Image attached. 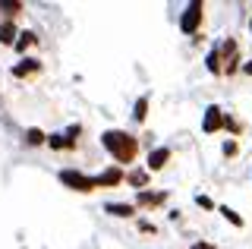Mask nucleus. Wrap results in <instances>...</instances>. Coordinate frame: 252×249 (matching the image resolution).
<instances>
[{"label":"nucleus","mask_w":252,"mask_h":249,"mask_svg":"<svg viewBox=\"0 0 252 249\" xmlns=\"http://www.w3.org/2000/svg\"><path fill=\"white\" fill-rule=\"evenodd\" d=\"M22 142H26L29 149H41V145H47V133L41 126H29L26 133H22Z\"/></svg>","instance_id":"obj_16"},{"label":"nucleus","mask_w":252,"mask_h":249,"mask_svg":"<svg viewBox=\"0 0 252 249\" xmlns=\"http://www.w3.org/2000/svg\"><path fill=\"white\" fill-rule=\"evenodd\" d=\"M101 212L110 215V218H123V221H129V218H136L139 208L132 205V202H104V205H101Z\"/></svg>","instance_id":"obj_11"},{"label":"nucleus","mask_w":252,"mask_h":249,"mask_svg":"<svg viewBox=\"0 0 252 249\" xmlns=\"http://www.w3.org/2000/svg\"><path fill=\"white\" fill-rule=\"evenodd\" d=\"M57 180L66 186L69 192H79V196H89V192H94V177H89L85 170H79V167H63V170H57Z\"/></svg>","instance_id":"obj_4"},{"label":"nucleus","mask_w":252,"mask_h":249,"mask_svg":"<svg viewBox=\"0 0 252 249\" xmlns=\"http://www.w3.org/2000/svg\"><path fill=\"white\" fill-rule=\"evenodd\" d=\"M101 149L110 155V161H114L117 167L129 170L132 164H136L139 152H142V139L132 136V133H126V129L110 126V129H104V133H101Z\"/></svg>","instance_id":"obj_1"},{"label":"nucleus","mask_w":252,"mask_h":249,"mask_svg":"<svg viewBox=\"0 0 252 249\" xmlns=\"http://www.w3.org/2000/svg\"><path fill=\"white\" fill-rule=\"evenodd\" d=\"M205 69H208L211 76H224V63H220V51H218V44L211 48L208 54H205Z\"/></svg>","instance_id":"obj_18"},{"label":"nucleus","mask_w":252,"mask_h":249,"mask_svg":"<svg viewBox=\"0 0 252 249\" xmlns=\"http://www.w3.org/2000/svg\"><path fill=\"white\" fill-rule=\"evenodd\" d=\"M136 227H139V233H152V237H158V224H155V221H148V218H139Z\"/></svg>","instance_id":"obj_22"},{"label":"nucleus","mask_w":252,"mask_h":249,"mask_svg":"<svg viewBox=\"0 0 252 249\" xmlns=\"http://www.w3.org/2000/svg\"><path fill=\"white\" fill-rule=\"evenodd\" d=\"M47 149L51 152H76V145L69 142L63 133H47Z\"/></svg>","instance_id":"obj_17"},{"label":"nucleus","mask_w":252,"mask_h":249,"mask_svg":"<svg viewBox=\"0 0 252 249\" xmlns=\"http://www.w3.org/2000/svg\"><path fill=\"white\" fill-rule=\"evenodd\" d=\"M38 41H41V38L32 32V29H22L19 38H16V44H13V51L19 54V57H29V51H35V48H38Z\"/></svg>","instance_id":"obj_12"},{"label":"nucleus","mask_w":252,"mask_h":249,"mask_svg":"<svg viewBox=\"0 0 252 249\" xmlns=\"http://www.w3.org/2000/svg\"><path fill=\"white\" fill-rule=\"evenodd\" d=\"M218 212H220V218H224L227 224H233L236 230H243V227H246V218L236 212V208H230V205H218Z\"/></svg>","instance_id":"obj_19"},{"label":"nucleus","mask_w":252,"mask_h":249,"mask_svg":"<svg viewBox=\"0 0 252 249\" xmlns=\"http://www.w3.org/2000/svg\"><path fill=\"white\" fill-rule=\"evenodd\" d=\"M26 13V3H19V0H0V16L6 22H16Z\"/></svg>","instance_id":"obj_14"},{"label":"nucleus","mask_w":252,"mask_h":249,"mask_svg":"<svg viewBox=\"0 0 252 249\" xmlns=\"http://www.w3.org/2000/svg\"><path fill=\"white\" fill-rule=\"evenodd\" d=\"M123 180H126V170L117 164H107L101 167V174H94V189H117V186H123Z\"/></svg>","instance_id":"obj_6"},{"label":"nucleus","mask_w":252,"mask_h":249,"mask_svg":"<svg viewBox=\"0 0 252 249\" xmlns=\"http://www.w3.org/2000/svg\"><path fill=\"white\" fill-rule=\"evenodd\" d=\"M243 129H246V123L240 120V117H233V114H224V133L236 139V136H243Z\"/></svg>","instance_id":"obj_20"},{"label":"nucleus","mask_w":252,"mask_h":249,"mask_svg":"<svg viewBox=\"0 0 252 249\" xmlns=\"http://www.w3.org/2000/svg\"><path fill=\"white\" fill-rule=\"evenodd\" d=\"M19 22H6V19H0V44L3 48H13L16 44V38H19Z\"/></svg>","instance_id":"obj_13"},{"label":"nucleus","mask_w":252,"mask_h":249,"mask_svg":"<svg viewBox=\"0 0 252 249\" xmlns=\"http://www.w3.org/2000/svg\"><path fill=\"white\" fill-rule=\"evenodd\" d=\"M220 155H224L227 161H233L236 155H240V142H236V139H224V145H220Z\"/></svg>","instance_id":"obj_21"},{"label":"nucleus","mask_w":252,"mask_h":249,"mask_svg":"<svg viewBox=\"0 0 252 249\" xmlns=\"http://www.w3.org/2000/svg\"><path fill=\"white\" fill-rule=\"evenodd\" d=\"M126 186H132L136 192H142V189H152V174H148L145 167H129L126 170V180H123Z\"/></svg>","instance_id":"obj_10"},{"label":"nucleus","mask_w":252,"mask_h":249,"mask_svg":"<svg viewBox=\"0 0 252 249\" xmlns=\"http://www.w3.org/2000/svg\"><path fill=\"white\" fill-rule=\"evenodd\" d=\"M224 107L220 104H208L202 111V133L205 136H215V133H220V129H224Z\"/></svg>","instance_id":"obj_8"},{"label":"nucleus","mask_w":252,"mask_h":249,"mask_svg":"<svg viewBox=\"0 0 252 249\" xmlns=\"http://www.w3.org/2000/svg\"><path fill=\"white\" fill-rule=\"evenodd\" d=\"M195 205H199V208H205V212H218L215 199H211V196H205V192H199V196H195Z\"/></svg>","instance_id":"obj_23"},{"label":"nucleus","mask_w":252,"mask_h":249,"mask_svg":"<svg viewBox=\"0 0 252 249\" xmlns=\"http://www.w3.org/2000/svg\"><path fill=\"white\" fill-rule=\"evenodd\" d=\"M63 136H66L73 145H79V136H82V123H73V126H66V129H63Z\"/></svg>","instance_id":"obj_24"},{"label":"nucleus","mask_w":252,"mask_h":249,"mask_svg":"<svg viewBox=\"0 0 252 249\" xmlns=\"http://www.w3.org/2000/svg\"><path fill=\"white\" fill-rule=\"evenodd\" d=\"M249 32H252V19H249Z\"/></svg>","instance_id":"obj_27"},{"label":"nucleus","mask_w":252,"mask_h":249,"mask_svg":"<svg viewBox=\"0 0 252 249\" xmlns=\"http://www.w3.org/2000/svg\"><path fill=\"white\" fill-rule=\"evenodd\" d=\"M170 199L167 189H142L136 192V199H132V205L139 208V212H158V208H164Z\"/></svg>","instance_id":"obj_5"},{"label":"nucleus","mask_w":252,"mask_h":249,"mask_svg":"<svg viewBox=\"0 0 252 249\" xmlns=\"http://www.w3.org/2000/svg\"><path fill=\"white\" fill-rule=\"evenodd\" d=\"M202 22H205V3L202 0H192V3H186L183 10H180V19H177V29L183 35H199L202 32Z\"/></svg>","instance_id":"obj_2"},{"label":"nucleus","mask_w":252,"mask_h":249,"mask_svg":"<svg viewBox=\"0 0 252 249\" xmlns=\"http://www.w3.org/2000/svg\"><path fill=\"white\" fill-rule=\"evenodd\" d=\"M218 51H220V63H224V76L230 79L243 69V54H240V41H236L233 35L220 38L218 41Z\"/></svg>","instance_id":"obj_3"},{"label":"nucleus","mask_w":252,"mask_h":249,"mask_svg":"<svg viewBox=\"0 0 252 249\" xmlns=\"http://www.w3.org/2000/svg\"><path fill=\"white\" fill-rule=\"evenodd\" d=\"M243 73H246V76H252V60H243Z\"/></svg>","instance_id":"obj_26"},{"label":"nucleus","mask_w":252,"mask_h":249,"mask_svg":"<svg viewBox=\"0 0 252 249\" xmlns=\"http://www.w3.org/2000/svg\"><path fill=\"white\" fill-rule=\"evenodd\" d=\"M41 69H44V63L38 57H19L10 73H13V79H32V76H38Z\"/></svg>","instance_id":"obj_9"},{"label":"nucleus","mask_w":252,"mask_h":249,"mask_svg":"<svg viewBox=\"0 0 252 249\" xmlns=\"http://www.w3.org/2000/svg\"><path fill=\"white\" fill-rule=\"evenodd\" d=\"M170 158H173V149H170V145H155V149L145 155V170L152 177L161 174V170L170 164Z\"/></svg>","instance_id":"obj_7"},{"label":"nucleus","mask_w":252,"mask_h":249,"mask_svg":"<svg viewBox=\"0 0 252 249\" xmlns=\"http://www.w3.org/2000/svg\"><path fill=\"white\" fill-rule=\"evenodd\" d=\"M189 249H215V246H211V243H205V240H195V243L189 246Z\"/></svg>","instance_id":"obj_25"},{"label":"nucleus","mask_w":252,"mask_h":249,"mask_svg":"<svg viewBox=\"0 0 252 249\" xmlns=\"http://www.w3.org/2000/svg\"><path fill=\"white\" fill-rule=\"evenodd\" d=\"M148 107H152V95L145 92V95H139L136 104H132V123H139V126H142V123L148 120Z\"/></svg>","instance_id":"obj_15"}]
</instances>
